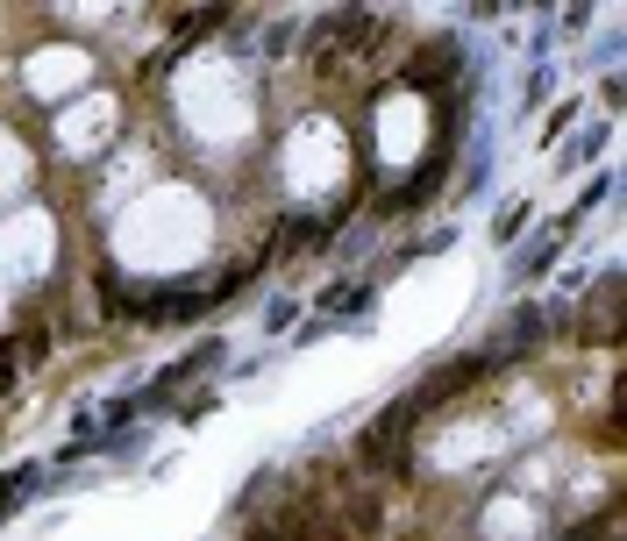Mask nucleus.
Returning a JSON list of instances; mask_svg holds the SVG:
<instances>
[{"label": "nucleus", "mask_w": 627, "mask_h": 541, "mask_svg": "<svg viewBox=\"0 0 627 541\" xmlns=\"http://www.w3.org/2000/svg\"><path fill=\"white\" fill-rule=\"evenodd\" d=\"M414 428L421 420L407 413V406H385L378 420H371L364 434H356V471H371V477H407V449H414Z\"/></svg>", "instance_id": "f257e3e1"}, {"label": "nucleus", "mask_w": 627, "mask_h": 541, "mask_svg": "<svg viewBox=\"0 0 627 541\" xmlns=\"http://www.w3.org/2000/svg\"><path fill=\"white\" fill-rule=\"evenodd\" d=\"M477 371H485V356H450V364H442L436 378L421 385V393H414V399H399V406H407L414 420H428V413H442V406H450L457 393H471V385H477Z\"/></svg>", "instance_id": "f03ea898"}, {"label": "nucleus", "mask_w": 627, "mask_h": 541, "mask_svg": "<svg viewBox=\"0 0 627 541\" xmlns=\"http://www.w3.org/2000/svg\"><path fill=\"white\" fill-rule=\"evenodd\" d=\"M29 492H36V463H22V471H14V477H0V520H8L14 506L29 499Z\"/></svg>", "instance_id": "7ed1b4c3"}]
</instances>
